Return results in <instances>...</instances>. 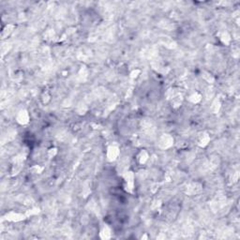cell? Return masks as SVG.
I'll return each instance as SVG.
<instances>
[{
  "mask_svg": "<svg viewBox=\"0 0 240 240\" xmlns=\"http://www.w3.org/2000/svg\"><path fill=\"white\" fill-rule=\"evenodd\" d=\"M124 178L126 180V187L128 188V190L132 191L133 189V179H134V174L132 172H126L124 174Z\"/></svg>",
  "mask_w": 240,
  "mask_h": 240,
  "instance_id": "cell-1",
  "label": "cell"
},
{
  "mask_svg": "<svg viewBox=\"0 0 240 240\" xmlns=\"http://www.w3.org/2000/svg\"><path fill=\"white\" fill-rule=\"evenodd\" d=\"M119 155V149L117 146H110L107 150V157L109 161H114Z\"/></svg>",
  "mask_w": 240,
  "mask_h": 240,
  "instance_id": "cell-2",
  "label": "cell"
},
{
  "mask_svg": "<svg viewBox=\"0 0 240 240\" xmlns=\"http://www.w3.org/2000/svg\"><path fill=\"white\" fill-rule=\"evenodd\" d=\"M17 121L20 124H26L29 121V115L26 111H21L17 115Z\"/></svg>",
  "mask_w": 240,
  "mask_h": 240,
  "instance_id": "cell-3",
  "label": "cell"
},
{
  "mask_svg": "<svg viewBox=\"0 0 240 240\" xmlns=\"http://www.w3.org/2000/svg\"><path fill=\"white\" fill-rule=\"evenodd\" d=\"M161 146L163 147V148H167V147L171 146L173 145V138L169 135H164L162 136L161 139Z\"/></svg>",
  "mask_w": 240,
  "mask_h": 240,
  "instance_id": "cell-4",
  "label": "cell"
},
{
  "mask_svg": "<svg viewBox=\"0 0 240 240\" xmlns=\"http://www.w3.org/2000/svg\"><path fill=\"white\" fill-rule=\"evenodd\" d=\"M101 237L103 239H107L111 237V231L108 226H104L102 228V230L101 232Z\"/></svg>",
  "mask_w": 240,
  "mask_h": 240,
  "instance_id": "cell-5",
  "label": "cell"
},
{
  "mask_svg": "<svg viewBox=\"0 0 240 240\" xmlns=\"http://www.w3.org/2000/svg\"><path fill=\"white\" fill-rule=\"evenodd\" d=\"M209 140H210L209 139V136L207 135L206 133L202 135L201 137H200V139H199V146H206L207 143H208Z\"/></svg>",
  "mask_w": 240,
  "mask_h": 240,
  "instance_id": "cell-6",
  "label": "cell"
},
{
  "mask_svg": "<svg viewBox=\"0 0 240 240\" xmlns=\"http://www.w3.org/2000/svg\"><path fill=\"white\" fill-rule=\"evenodd\" d=\"M147 158H148V155L146 151H142L141 153L139 154L138 156V159H139V162L143 164V163H145L146 161H147Z\"/></svg>",
  "mask_w": 240,
  "mask_h": 240,
  "instance_id": "cell-7",
  "label": "cell"
},
{
  "mask_svg": "<svg viewBox=\"0 0 240 240\" xmlns=\"http://www.w3.org/2000/svg\"><path fill=\"white\" fill-rule=\"evenodd\" d=\"M221 41H222L223 42H224V43H226V44H228V43L230 42L231 39H230V36L228 35V33L224 32V33H223V34L221 35Z\"/></svg>",
  "mask_w": 240,
  "mask_h": 240,
  "instance_id": "cell-8",
  "label": "cell"
},
{
  "mask_svg": "<svg viewBox=\"0 0 240 240\" xmlns=\"http://www.w3.org/2000/svg\"><path fill=\"white\" fill-rule=\"evenodd\" d=\"M32 169H35L36 171L34 172V173H37V174H38V173H41V172L42 171V168L39 167V166H37V165H36V166H34L33 168H32Z\"/></svg>",
  "mask_w": 240,
  "mask_h": 240,
  "instance_id": "cell-9",
  "label": "cell"
},
{
  "mask_svg": "<svg viewBox=\"0 0 240 240\" xmlns=\"http://www.w3.org/2000/svg\"><path fill=\"white\" fill-rule=\"evenodd\" d=\"M55 153H57V149L54 148V151H52V149H51L50 150V157H52V156L54 157V156L55 155Z\"/></svg>",
  "mask_w": 240,
  "mask_h": 240,
  "instance_id": "cell-10",
  "label": "cell"
}]
</instances>
